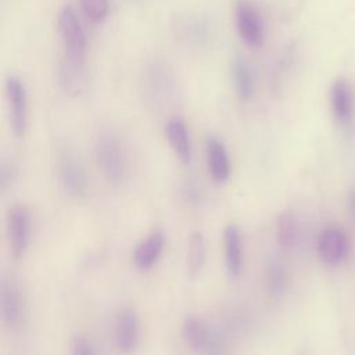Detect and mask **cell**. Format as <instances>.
Segmentation results:
<instances>
[{"label": "cell", "instance_id": "5bb4252c", "mask_svg": "<svg viewBox=\"0 0 355 355\" xmlns=\"http://www.w3.org/2000/svg\"><path fill=\"white\" fill-rule=\"evenodd\" d=\"M165 136L178 159L182 164H190L191 144L184 121L179 116L169 118L165 125Z\"/></svg>", "mask_w": 355, "mask_h": 355}, {"label": "cell", "instance_id": "ffe728a7", "mask_svg": "<svg viewBox=\"0 0 355 355\" xmlns=\"http://www.w3.org/2000/svg\"><path fill=\"white\" fill-rule=\"evenodd\" d=\"M276 234H277V241L282 248L291 250L293 247H295L298 237H300V229H298L297 218L291 211H288V209L283 211L277 216Z\"/></svg>", "mask_w": 355, "mask_h": 355}, {"label": "cell", "instance_id": "277c9868", "mask_svg": "<svg viewBox=\"0 0 355 355\" xmlns=\"http://www.w3.org/2000/svg\"><path fill=\"white\" fill-rule=\"evenodd\" d=\"M234 22L240 39L252 49H259L265 40V26L258 7L250 0H237Z\"/></svg>", "mask_w": 355, "mask_h": 355}, {"label": "cell", "instance_id": "d6986e66", "mask_svg": "<svg viewBox=\"0 0 355 355\" xmlns=\"http://www.w3.org/2000/svg\"><path fill=\"white\" fill-rule=\"evenodd\" d=\"M207 257V245L205 239L201 232H193L189 239L187 245V258H186V266H187V275L194 279L197 277L205 263Z\"/></svg>", "mask_w": 355, "mask_h": 355}, {"label": "cell", "instance_id": "ba28073f", "mask_svg": "<svg viewBox=\"0 0 355 355\" xmlns=\"http://www.w3.org/2000/svg\"><path fill=\"white\" fill-rule=\"evenodd\" d=\"M182 337L184 343L197 352L215 354L222 351L216 336L200 316L189 315L184 318L182 323Z\"/></svg>", "mask_w": 355, "mask_h": 355}, {"label": "cell", "instance_id": "5b68a950", "mask_svg": "<svg viewBox=\"0 0 355 355\" xmlns=\"http://www.w3.org/2000/svg\"><path fill=\"white\" fill-rule=\"evenodd\" d=\"M58 175L61 186L71 198L80 200L87 194V175L79 157L71 151L61 153L58 158Z\"/></svg>", "mask_w": 355, "mask_h": 355}, {"label": "cell", "instance_id": "8fae6325", "mask_svg": "<svg viewBox=\"0 0 355 355\" xmlns=\"http://www.w3.org/2000/svg\"><path fill=\"white\" fill-rule=\"evenodd\" d=\"M139 316L133 308H122L115 318V344L119 351L130 352L136 348L139 343Z\"/></svg>", "mask_w": 355, "mask_h": 355}, {"label": "cell", "instance_id": "30bf717a", "mask_svg": "<svg viewBox=\"0 0 355 355\" xmlns=\"http://www.w3.org/2000/svg\"><path fill=\"white\" fill-rule=\"evenodd\" d=\"M349 251V241L338 227L324 229L318 239V255L326 265L341 263Z\"/></svg>", "mask_w": 355, "mask_h": 355}, {"label": "cell", "instance_id": "603a6c76", "mask_svg": "<svg viewBox=\"0 0 355 355\" xmlns=\"http://www.w3.org/2000/svg\"><path fill=\"white\" fill-rule=\"evenodd\" d=\"M94 352V347L85 336L76 334L71 341V354L73 355H90Z\"/></svg>", "mask_w": 355, "mask_h": 355}, {"label": "cell", "instance_id": "2e32d148", "mask_svg": "<svg viewBox=\"0 0 355 355\" xmlns=\"http://www.w3.org/2000/svg\"><path fill=\"white\" fill-rule=\"evenodd\" d=\"M165 245V237L161 230L151 232L144 240L139 243V245L133 251V262L141 269H150L161 257V252Z\"/></svg>", "mask_w": 355, "mask_h": 355}, {"label": "cell", "instance_id": "d4e9b609", "mask_svg": "<svg viewBox=\"0 0 355 355\" xmlns=\"http://www.w3.org/2000/svg\"><path fill=\"white\" fill-rule=\"evenodd\" d=\"M183 197L187 201H198L201 198V187L196 183H186L183 187Z\"/></svg>", "mask_w": 355, "mask_h": 355}, {"label": "cell", "instance_id": "484cf974", "mask_svg": "<svg viewBox=\"0 0 355 355\" xmlns=\"http://www.w3.org/2000/svg\"><path fill=\"white\" fill-rule=\"evenodd\" d=\"M348 208L352 216L355 218V189H352L351 193L348 194Z\"/></svg>", "mask_w": 355, "mask_h": 355}, {"label": "cell", "instance_id": "52a82bcc", "mask_svg": "<svg viewBox=\"0 0 355 355\" xmlns=\"http://www.w3.org/2000/svg\"><path fill=\"white\" fill-rule=\"evenodd\" d=\"M6 92L10 104V122L15 137L21 139L25 136L28 126V97L24 82L10 75L6 80Z\"/></svg>", "mask_w": 355, "mask_h": 355}, {"label": "cell", "instance_id": "6da1fadb", "mask_svg": "<svg viewBox=\"0 0 355 355\" xmlns=\"http://www.w3.org/2000/svg\"><path fill=\"white\" fill-rule=\"evenodd\" d=\"M96 161L104 178L112 184H121L129 172V161L125 146L112 130H101L94 144Z\"/></svg>", "mask_w": 355, "mask_h": 355}, {"label": "cell", "instance_id": "3957f363", "mask_svg": "<svg viewBox=\"0 0 355 355\" xmlns=\"http://www.w3.org/2000/svg\"><path fill=\"white\" fill-rule=\"evenodd\" d=\"M57 25L64 46V57L76 62H85L86 36L82 24L71 6H65L61 8Z\"/></svg>", "mask_w": 355, "mask_h": 355}, {"label": "cell", "instance_id": "7402d4cb", "mask_svg": "<svg viewBox=\"0 0 355 355\" xmlns=\"http://www.w3.org/2000/svg\"><path fill=\"white\" fill-rule=\"evenodd\" d=\"M83 14L94 24L103 22L108 15V0H80Z\"/></svg>", "mask_w": 355, "mask_h": 355}, {"label": "cell", "instance_id": "9c48e42d", "mask_svg": "<svg viewBox=\"0 0 355 355\" xmlns=\"http://www.w3.org/2000/svg\"><path fill=\"white\" fill-rule=\"evenodd\" d=\"M24 297L14 280L3 279L0 284V318L3 324L15 330L24 320Z\"/></svg>", "mask_w": 355, "mask_h": 355}, {"label": "cell", "instance_id": "e0dca14e", "mask_svg": "<svg viewBox=\"0 0 355 355\" xmlns=\"http://www.w3.org/2000/svg\"><path fill=\"white\" fill-rule=\"evenodd\" d=\"M225 244V262L227 273L232 277H237L243 268V243L241 234L236 225H227L223 230Z\"/></svg>", "mask_w": 355, "mask_h": 355}, {"label": "cell", "instance_id": "9a60e30c", "mask_svg": "<svg viewBox=\"0 0 355 355\" xmlns=\"http://www.w3.org/2000/svg\"><path fill=\"white\" fill-rule=\"evenodd\" d=\"M207 165L209 175L218 183H223L230 176V161L225 144L216 139L209 137L207 141Z\"/></svg>", "mask_w": 355, "mask_h": 355}, {"label": "cell", "instance_id": "ac0fdd59", "mask_svg": "<svg viewBox=\"0 0 355 355\" xmlns=\"http://www.w3.org/2000/svg\"><path fill=\"white\" fill-rule=\"evenodd\" d=\"M230 73L239 97L244 101L250 100L255 92V76L251 65L247 62V60L237 55L232 61Z\"/></svg>", "mask_w": 355, "mask_h": 355}, {"label": "cell", "instance_id": "7a4b0ae2", "mask_svg": "<svg viewBox=\"0 0 355 355\" xmlns=\"http://www.w3.org/2000/svg\"><path fill=\"white\" fill-rule=\"evenodd\" d=\"M175 90V76L165 62L155 60L147 65L143 75V93L150 107H165L173 100Z\"/></svg>", "mask_w": 355, "mask_h": 355}, {"label": "cell", "instance_id": "44dd1931", "mask_svg": "<svg viewBox=\"0 0 355 355\" xmlns=\"http://www.w3.org/2000/svg\"><path fill=\"white\" fill-rule=\"evenodd\" d=\"M287 272L280 262L272 261L268 263L265 269V290L269 297L279 298L287 288Z\"/></svg>", "mask_w": 355, "mask_h": 355}, {"label": "cell", "instance_id": "4fadbf2b", "mask_svg": "<svg viewBox=\"0 0 355 355\" xmlns=\"http://www.w3.org/2000/svg\"><path fill=\"white\" fill-rule=\"evenodd\" d=\"M85 62H76L67 57L58 65L57 80L60 87L69 96L78 97L86 89V75H85Z\"/></svg>", "mask_w": 355, "mask_h": 355}, {"label": "cell", "instance_id": "7c38bea8", "mask_svg": "<svg viewBox=\"0 0 355 355\" xmlns=\"http://www.w3.org/2000/svg\"><path fill=\"white\" fill-rule=\"evenodd\" d=\"M330 104L337 122H340L344 126H348L354 121V92L348 80H345L344 78H340L333 83L330 90Z\"/></svg>", "mask_w": 355, "mask_h": 355}, {"label": "cell", "instance_id": "cb8c5ba5", "mask_svg": "<svg viewBox=\"0 0 355 355\" xmlns=\"http://www.w3.org/2000/svg\"><path fill=\"white\" fill-rule=\"evenodd\" d=\"M15 176H17V169H15L14 164H12V162H8V161H3L1 169H0L1 186L6 187Z\"/></svg>", "mask_w": 355, "mask_h": 355}, {"label": "cell", "instance_id": "8992f818", "mask_svg": "<svg viewBox=\"0 0 355 355\" xmlns=\"http://www.w3.org/2000/svg\"><path fill=\"white\" fill-rule=\"evenodd\" d=\"M6 226L11 254L14 255V258L24 257L29 244L31 234L29 209L24 204L12 205L7 212Z\"/></svg>", "mask_w": 355, "mask_h": 355}]
</instances>
